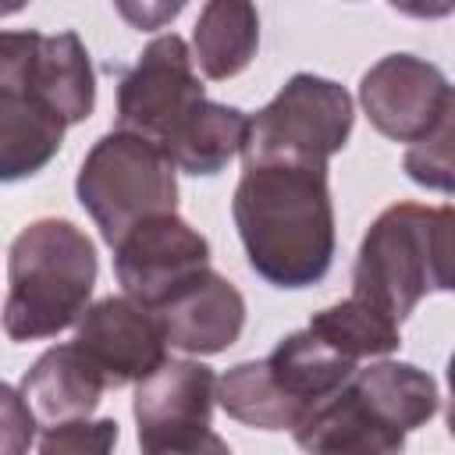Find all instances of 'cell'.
<instances>
[{"mask_svg": "<svg viewBox=\"0 0 455 455\" xmlns=\"http://www.w3.org/2000/svg\"><path fill=\"white\" fill-rule=\"evenodd\" d=\"M231 217L249 267L274 288H309L334 263L327 167L245 164Z\"/></svg>", "mask_w": 455, "mask_h": 455, "instance_id": "cell-1", "label": "cell"}, {"mask_svg": "<svg viewBox=\"0 0 455 455\" xmlns=\"http://www.w3.org/2000/svg\"><path fill=\"white\" fill-rule=\"evenodd\" d=\"M96 274V245L78 224L64 217L32 220L7 252L4 334L21 345L75 327L92 299Z\"/></svg>", "mask_w": 455, "mask_h": 455, "instance_id": "cell-2", "label": "cell"}, {"mask_svg": "<svg viewBox=\"0 0 455 455\" xmlns=\"http://www.w3.org/2000/svg\"><path fill=\"white\" fill-rule=\"evenodd\" d=\"M451 206L395 203L359 242L352 295L402 323L419 299L451 288Z\"/></svg>", "mask_w": 455, "mask_h": 455, "instance_id": "cell-3", "label": "cell"}, {"mask_svg": "<svg viewBox=\"0 0 455 455\" xmlns=\"http://www.w3.org/2000/svg\"><path fill=\"white\" fill-rule=\"evenodd\" d=\"M75 192L103 242L114 245L135 220L178 206V167L156 142L114 128L85 153Z\"/></svg>", "mask_w": 455, "mask_h": 455, "instance_id": "cell-4", "label": "cell"}, {"mask_svg": "<svg viewBox=\"0 0 455 455\" xmlns=\"http://www.w3.org/2000/svg\"><path fill=\"white\" fill-rule=\"evenodd\" d=\"M355 124V103L345 85L299 71L281 92L249 117L242 160L245 164H306L327 167L345 149Z\"/></svg>", "mask_w": 455, "mask_h": 455, "instance_id": "cell-5", "label": "cell"}, {"mask_svg": "<svg viewBox=\"0 0 455 455\" xmlns=\"http://www.w3.org/2000/svg\"><path fill=\"white\" fill-rule=\"evenodd\" d=\"M217 373L192 359H164L153 373L135 380V423L139 448L146 455H196L228 451V441L213 434Z\"/></svg>", "mask_w": 455, "mask_h": 455, "instance_id": "cell-6", "label": "cell"}, {"mask_svg": "<svg viewBox=\"0 0 455 455\" xmlns=\"http://www.w3.org/2000/svg\"><path fill=\"white\" fill-rule=\"evenodd\" d=\"M199 100H206V92L192 68L188 43L178 32H164L146 43L117 85V128L164 149Z\"/></svg>", "mask_w": 455, "mask_h": 455, "instance_id": "cell-7", "label": "cell"}, {"mask_svg": "<svg viewBox=\"0 0 455 455\" xmlns=\"http://www.w3.org/2000/svg\"><path fill=\"white\" fill-rule=\"evenodd\" d=\"M114 274L128 299L146 309L164 306L181 284L210 267V242L174 210L135 220L114 245Z\"/></svg>", "mask_w": 455, "mask_h": 455, "instance_id": "cell-8", "label": "cell"}, {"mask_svg": "<svg viewBox=\"0 0 455 455\" xmlns=\"http://www.w3.org/2000/svg\"><path fill=\"white\" fill-rule=\"evenodd\" d=\"M370 124L395 142H419L455 117V92L444 71L416 53L380 57L359 82Z\"/></svg>", "mask_w": 455, "mask_h": 455, "instance_id": "cell-9", "label": "cell"}, {"mask_svg": "<svg viewBox=\"0 0 455 455\" xmlns=\"http://www.w3.org/2000/svg\"><path fill=\"white\" fill-rule=\"evenodd\" d=\"M75 345L103 373L107 387H124L167 359V341L153 309L128 295H107L78 316Z\"/></svg>", "mask_w": 455, "mask_h": 455, "instance_id": "cell-10", "label": "cell"}, {"mask_svg": "<svg viewBox=\"0 0 455 455\" xmlns=\"http://www.w3.org/2000/svg\"><path fill=\"white\" fill-rule=\"evenodd\" d=\"M167 348L188 355H217L231 348L245 327L242 291L217 270H199L164 306L153 309Z\"/></svg>", "mask_w": 455, "mask_h": 455, "instance_id": "cell-11", "label": "cell"}, {"mask_svg": "<svg viewBox=\"0 0 455 455\" xmlns=\"http://www.w3.org/2000/svg\"><path fill=\"white\" fill-rule=\"evenodd\" d=\"M18 92L46 103L64 124H82L96 107V75L78 32L32 36Z\"/></svg>", "mask_w": 455, "mask_h": 455, "instance_id": "cell-12", "label": "cell"}, {"mask_svg": "<svg viewBox=\"0 0 455 455\" xmlns=\"http://www.w3.org/2000/svg\"><path fill=\"white\" fill-rule=\"evenodd\" d=\"M103 391H107L103 373L75 341L46 348L21 377V395L43 427L92 416Z\"/></svg>", "mask_w": 455, "mask_h": 455, "instance_id": "cell-13", "label": "cell"}, {"mask_svg": "<svg viewBox=\"0 0 455 455\" xmlns=\"http://www.w3.org/2000/svg\"><path fill=\"white\" fill-rule=\"evenodd\" d=\"M352 391L363 402V409L395 437H409L412 430L427 427L437 409H441V391L437 380L412 366V363H398V359H377L363 370L352 373Z\"/></svg>", "mask_w": 455, "mask_h": 455, "instance_id": "cell-14", "label": "cell"}, {"mask_svg": "<svg viewBox=\"0 0 455 455\" xmlns=\"http://www.w3.org/2000/svg\"><path fill=\"white\" fill-rule=\"evenodd\" d=\"M263 363H267L270 380H274V384L284 391V398L302 412V419H306V412H309L313 405H320L323 398H331V395H334L341 384H348L352 373L359 370L355 359H348V355H341L338 348H331V345H327L320 334H313L309 327L284 334ZM302 419H299V423H302Z\"/></svg>", "mask_w": 455, "mask_h": 455, "instance_id": "cell-15", "label": "cell"}, {"mask_svg": "<svg viewBox=\"0 0 455 455\" xmlns=\"http://www.w3.org/2000/svg\"><path fill=\"white\" fill-rule=\"evenodd\" d=\"M64 121L28 92L0 89V181L39 174L64 142Z\"/></svg>", "mask_w": 455, "mask_h": 455, "instance_id": "cell-16", "label": "cell"}, {"mask_svg": "<svg viewBox=\"0 0 455 455\" xmlns=\"http://www.w3.org/2000/svg\"><path fill=\"white\" fill-rule=\"evenodd\" d=\"M259 50V14L252 0H206L192 32V60L213 82L235 78Z\"/></svg>", "mask_w": 455, "mask_h": 455, "instance_id": "cell-17", "label": "cell"}, {"mask_svg": "<svg viewBox=\"0 0 455 455\" xmlns=\"http://www.w3.org/2000/svg\"><path fill=\"white\" fill-rule=\"evenodd\" d=\"M249 128V114L228 103L199 100L196 110L181 121V128L167 139L164 153L185 174H217L242 153Z\"/></svg>", "mask_w": 455, "mask_h": 455, "instance_id": "cell-18", "label": "cell"}, {"mask_svg": "<svg viewBox=\"0 0 455 455\" xmlns=\"http://www.w3.org/2000/svg\"><path fill=\"white\" fill-rule=\"evenodd\" d=\"M217 405L256 430H295L302 412L284 398V391L270 380L263 359H249L217 377Z\"/></svg>", "mask_w": 455, "mask_h": 455, "instance_id": "cell-19", "label": "cell"}, {"mask_svg": "<svg viewBox=\"0 0 455 455\" xmlns=\"http://www.w3.org/2000/svg\"><path fill=\"white\" fill-rule=\"evenodd\" d=\"M309 331L320 334L331 348H338L341 355L363 363V359H380L398 352L402 334L398 323L391 316H384L380 309H373L370 302L348 295L345 302H334L320 313H313Z\"/></svg>", "mask_w": 455, "mask_h": 455, "instance_id": "cell-20", "label": "cell"}, {"mask_svg": "<svg viewBox=\"0 0 455 455\" xmlns=\"http://www.w3.org/2000/svg\"><path fill=\"white\" fill-rule=\"evenodd\" d=\"M451 139H455V117L444 121L434 135L419 139V142H409L405 149V174L423 185V188H434V192H451Z\"/></svg>", "mask_w": 455, "mask_h": 455, "instance_id": "cell-21", "label": "cell"}, {"mask_svg": "<svg viewBox=\"0 0 455 455\" xmlns=\"http://www.w3.org/2000/svg\"><path fill=\"white\" fill-rule=\"evenodd\" d=\"M117 444V423L114 419H68V423H53L43 430V437L36 441V448L43 455H64V451H110Z\"/></svg>", "mask_w": 455, "mask_h": 455, "instance_id": "cell-22", "label": "cell"}, {"mask_svg": "<svg viewBox=\"0 0 455 455\" xmlns=\"http://www.w3.org/2000/svg\"><path fill=\"white\" fill-rule=\"evenodd\" d=\"M36 427L39 419L32 416L21 387L0 380V455H21L36 448Z\"/></svg>", "mask_w": 455, "mask_h": 455, "instance_id": "cell-23", "label": "cell"}, {"mask_svg": "<svg viewBox=\"0 0 455 455\" xmlns=\"http://www.w3.org/2000/svg\"><path fill=\"white\" fill-rule=\"evenodd\" d=\"M185 4L188 0H114L117 14L139 32H153V28L171 25L185 11Z\"/></svg>", "mask_w": 455, "mask_h": 455, "instance_id": "cell-24", "label": "cell"}, {"mask_svg": "<svg viewBox=\"0 0 455 455\" xmlns=\"http://www.w3.org/2000/svg\"><path fill=\"white\" fill-rule=\"evenodd\" d=\"M398 14L405 18H423V21H437L448 18L455 11V0H387Z\"/></svg>", "mask_w": 455, "mask_h": 455, "instance_id": "cell-25", "label": "cell"}, {"mask_svg": "<svg viewBox=\"0 0 455 455\" xmlns=\"http://www.w3.org/2000/svg\"><path fill=\"white\" fill-rule=\"evenodd\" d=\"M25 4H28V0H0V18H11V14H18Z\"/></svg>", "mask_w": 455, "mask_h": 455, "instance_id": "cell-26", "label": "cell"}]
</instances>
